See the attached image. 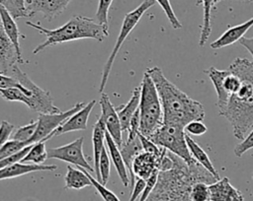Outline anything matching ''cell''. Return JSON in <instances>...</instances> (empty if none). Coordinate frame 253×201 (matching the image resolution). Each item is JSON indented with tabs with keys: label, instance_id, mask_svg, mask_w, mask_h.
Here are the masks:
<instances>
[{
	"label": "cell",
	"instance_id": "1",
	"mask_svg": "<svg viewBox=\"0 0 253 201\" xmlns=\"http://www.w3.org/2000/svg\"><path fill=\"white\" fill-rule=\"evenodd\" d=\"M173 166L159 170L156 184L145 201H191L192 185L202 181L211 184L216 179L196 161L188 165L171 153Z\"/></svg>",
	"mask_w": 253,
	"mask_h": 201
},
{
	"label": "cell",
	"instance_id": "2",
	"mask_svg": "<svg viewBox=\"0 0 253 201\" xmlns=\"http://www.w3.org/2000/svg\"><path fill=\"white\" fill-rule=\"evenodd\" d=\"M228 70L238 76L241 85L218 108V114L228 120L235 138L242 140L253 127V64L246 58L237 57Z\"/></svg>",
	"mask_w": 253,
	"mask_h": 201
},
{
	"label": "cell",
	"instance_id": "3",
	"mask_svg": "<svg viewBox=\"0 0 253 201\" xmlns=\"http://www.w3.org/2000/svg\"><path fill=\"white\" fill-rule=\"evenodd\" d=\"M145 72L152 79L158 93L163 110V123L185 127L193 120H204V105L170 82L158 66L149 67Z\"/></svg>",
	"mask_w": 253,
	"mask_h": 201
},
{
	"label": "cell",
	"instance_id": "4",
	"mask_svg": "<svg viewBox=\"0 0 253 201\" xmlns=\"http://www.w3.org/2000/svg\"><path fill=\"white\" fill-rule=\"evenodd\" d=\"M26 24L38 30L40 34L45 35V40L33 50L34 54L40 53L47 46L58 43L83 38H92L98 41H103L109 35V28L100 25L94 19L83 16H73L64 25L54 30L45 29L40 23L35 24L27 21Z\"/></svg>",
	"mask_w": 253,
	"mask_h": 201
},
{
	"label": "cell",
	"instance_id": "5",
	"mask_svg": "<svg viewBox=\"0 0 253 201\" xmlns=\"http://www.w3.org/2000/svg\"><path fill=\"white\" fill-rule=\"evenodd\" d=\"M139 87V133L148 138L163 124V110L154 83L146 72Z\"/></svg>",
	"mask_w": 253,
	"mask_h": 201
},
{
	"label": "cell",
	"instance_id": "6",
	"mask_svg": "<svg viewBox=\"0 0 253 201\" xmlns=\"http://www.w3.org/2000/svg\"><path fill=\"white\" fill-rule=\"evenodd\" d=\"M154 4H155V0H143L135 9H133L132 11L126 14V16L124 18V21H123V24H122V27H121V31H120L118 38L116 40V43H115V45H114V47L111 51L110 56L108 57L105 65H104V68H103L101 82H100V86H99V93L100 94L103 93V91H104V89L107 85V82H108V79H109V76H110L115 58L117 57V54H118L120 48L122 47L124 41L126 39V37L129 35V34L132 32V30L138 24L141 17L143 16V14L149 8H151Z\"/></svg>",
	"mask_w": 253,
	"mask_h": 201
},
{
	"label": "cell",
	"instance_id": "7",
	"mask_svg": "<svg viewBox=\"0 0 253 201\" xmlns=\"http://www.w3.org/2000/svg\"><path fill=\"white\" fill-rule=\"evenodd\" d=\"M184 127L163 123L150 137H148L154 144L164 148L175 156L181 158L186 164L191 165L195 162L188 149L185 138Z\"/></svg>",
	"mask_w": 253,
	"mask_h": 201
},
{
	"label": "cell",
	"instance_id": "8",
	"mask_svg": "<svg viewBox=\"0 0 253 201\" xmlns=\"http://www.w3.org/2000/svg\"><path fill=\"white\" fill-rule=\"evenodd\" d=\"M9 72V76L13 77L21 86L25 87L31 92L29 108L40 113L60 112V109L53 104V100L49 92L42 89L37 84H35L31 80V78L25 72H23L16 64L11 68Z\"/></svg>",
	"mask_w": 253,
	"mask_h": 201
},
{
	"label": "cell",
	"instance_id": "9",
	"mask_svg": "<svg viewBox=\"0 0 253 201\" xmlns=\"http://www.w3.org/2000/svg\"><path fill=\"white\" fill-rule=\"evenodd\" d=\"M85 105V102H77L70 109L66 111H60L56 113H40L38 117V124L35 134L30 140V144H34L40 141H46L47 136L53 132L58 126H60L69 116L81 109Z\"/></svg>",
	"mask_w": 253,
	"mask_h": 201
},
{
	"label": "cell",
	"instance_id": "10",
	"mask_svg": "<svg viewBox=\"0 0 253 201\" xmlns=\"http://www.w3.org/2000/svg\"><path fill=\"white\" fill-rule=\"evenodd\" d=\"M83 142L84 137H80L66 145L55 148H48L47 159L63 161L92 172L94 171V168L87 162V159L83 154Z\"/></svg>",
	"mask_w": 253,
	"mask_h": 201
},
{
	"label": "cell",
	"instance_id": "11",
	"mask_svg": "<svg viewBox=\"0 0 253 201\" xmlns=\"http://www.w3.org/2000/svg\"><path fill=\"white\" fill-rule=\"evenodd\" d=\"M99 103L101 106L100 118L103 120L105 124L106 131L110 134L112 139L120 148L124 140H123V130H122L118 112L114 107L113 103L111 102L110 98L107 94L101 93Z\"/></svg>",
	"mask_w": 253,
	"mask_h": 201
},
{
	"label": "cell",
	"instance_id": "12",
	"mask_svg": "<svg viewBox=\"0 0 253 201\" xmlns=\"http://www.w3.org/2000/svg\"><path fill=\"white\" fill-rule=\"evenodd\" d=\"M72 0H26L28 18L38 13L42 14L48 22L58 17Z\"/></svg>",
	"mask_w": 253,
	"mask_h": 201
},
{
	"label": "cell",
	"instance_id": "13",
	"mask_svg": "<svg viewBox=\"0 0 253 201\" xmlns=\"http://www.w3.org/2000/svg\"><path fill=\"white\" fill-rule=\"evenodd\" d=\"M95 104H96L95 100H92L88 103H85V105L81 109H79L78 111L73 113L71 116H69L60 126H58L53 132H51L47 136L46 141L54 136H58L63 133L78 131V130H86L89 115Z\"/></svg>",
	"mask_w": 253,
	"mask_h": 201
},
{
	"label": "cell",
	"instance_id": "14",
	"mask_svg": "<svg viewBox=\"0 0 253 201\" xmlns=\"http://www.w3.org/2000/svg\"><path fill=\"white\" fill-rule=\"evenodd\" d=\"M138 133H139V131L138 132L128 131L126 140L125 142H123L122 146L119 148L120 152L122 154L124 163L126 165V168L127 169L128 175H129V183H130L131 187L135 181V176L133 175L132 170H131V164H132L133 159L139 153H141L143 151L140 139L138 137Z\"/></svg>",
	"mask_w": 253,
	"mask_h": 201
},
{
	"label": "cell",
	"instance_id": "15",
	"mask_svg": "<svg viewBox=\"0 0 253 201\" xmlns=\"http://www.w3.org/2000/svg\"><path fill=\"white\" fill-rule=\"evenodd\" d=\"M209 201H244L243 194L235 188L227 177L209 184Z\"/></svg>",
	"mask_w": 253,
	"mask_h": 201
},
{
	"label": "cell",
	"instance_id": "16",
	"mask_svg": "<svg viewBox=\"0 0 253 201\" xmlns=\"http://www.w3.org/2000/svg\"><path fill=\"white\" fill-rule=\"evenodd\" d=\"M0 20L5 34L8 35L12 43L14 44L17 52L18 63H24L25 60L22 55V49L20 45V37L25 38V35L22 34L19 31V28L15 22V19L10 15L8 10L0 4Z\"/></svg>",
	"mask_w": 253,
	"mask_h": 201
},
{
	"label": "cell",
	"instance_id": "17",
	"mask_svg": "<svg viewBox=\"0 0 253 201\" xmlns=\"http://www.w3.org/2000/svg\"><path fill=\"white\" fill-rule=\"evenodd\" d=\"M160 159L144 151L139 153L131 164V170L135 178L139 177L146 180L153 172L159 171L157 167Z\"/></svg>",
	"mask_w": 253,
	"mask_h": 201
},
{
	"label": "cell",
	"instance_id": "18",
	"mask_svg": "<svg viewBox=\"0 0 253 201\" xmlns=\"http://www.w3.org/2000/svg\"><path fill=\"white\" fill-rule=\"evenodd\" d=\"M16 62H18L16 48L5 34L0 20V72L7 74Z\"/></svg>",
	"mask_w": 253,
	"mask_h": 201
},
{
	"label": "cell",
	"instance_id": "19",
	"mask_svg": "<svg viewBox=\"0 0 253 201\" xmlns=\"http://www.w3.org/2000/svg\"><path fill=\"white\" fill-rule=\"evenodd\" d=\"M57 167L55 165H30L23 164L21 162L14 163L6 168H0V180L14 178L24 174H28L35 171L42 170H55Z\"/></svg>",
	"mask_w": 253,
	"mask_h": 201
},
{
	"label": "cell",
	"instance_id": "20",
	"mask_svg": "<svg viewBox=\"0 0 253 201\" xmlns=\"http://www.w3.org/2000/svg\"><path fill=\"white\" fill-rule=\"evenodd\" d=\"M253 26V17L250 18L248 21L234 26L230 27L227 31H225L218 38H216L214 41H212L210 46L212 49H219L224 46L230 45L236 41H238L242 36H244L245 33Z\"/></svg>",
	"mask_w": 253,
	"mask_h": 201
},
{
	"label": "cell",
	"instance_id": "21",
	"mask_svg": "<svg viewBox=\"0 0 253 201\" xmlns=\"http://www.w3.org/2000/svg\"><path fill=\"white\" fill-rule=\"evenodd\" d=\"M139 99H140V87L138 86L132 90L130 99L126 104H122L118 107H115L119 115L123 132L127 133L129 128V123H130V118L135 112V110L138 108Z\"/></svg>",
	"mask_w": 253,
	"mask_h": 201
},
{
	"label": "cell",
	"instance_id": "22",
	"mask_svg": "<svg viewBox=\"0 0 253 201\" xmlns=\"http://www.w3.org/2000/svg\"><path fill=\"white\" fill-rule=\"evenodd\" d=\"M105 141H106V144L108 147L110 159L112 160L113 165L116 168V170L121 178V181L125 187H127L129 185V175H128L127 169L124 163V160H123V157H122L119 147L117 146V144L115 143V141L112 139V137L110 136V134L107 131L105 134Z\"/></svg>",
	"mask_w": 253,
	"mask_h": 201
},
{
	"label": "cell",
	"instance_id": "23",
	"mask_svg": "<svg viewBox=\"0 0 253 201\" xmlns=\"http://www.w3.org/2000/svg\"><path fill=\"white\" fill-rule=\"evenodd\" d=\"M105 134H106V127L103 122V120L99 117V119L96 121V123L93 126V132H92V143H93V155H94V171L96 174V179L101 182L100 172H99V159L101 152L103 150L104 146V140H105Z\"/></svg>",
	"mask_w": 253,
	"mask_h": 201
},
{
	"label": "cell",
	"instance_id": "24",
	"mask_svg": "<svg viewBox=\"0 0 253 201\" xmlns=\"http://www.w3.org/2000/svg\"><path fill=\"white\" fill-rule=\"evenodd\" d=\"M185 138H186V143H187V146H188V149L190 151L192 158L198 164H200L204 168H206L209 172H211L216 179H219V174H218L217 170L213 167L211 161L210 160L209 156L204 151V149L193 138H191L190 135L186 134Z\"/></svg>",
	"mask_w": 253,
	"mask_h": 201
},
{
	"label": "cell",
	"instance_id": "25",
	"mask_svg": "<svg viewBox=\"0 0 253 201\" xmlns=\"http://www.w3.org/2000/svg\"><path fill=\"white\" fill-rule=\"evenodd\" d=\"M64 181L65 189L79 190L92 185L89 177L81 168H74L71 166H67V172L64 176Z\"/></svg>",
	"mask_w": 253,
	"mask_h": 201
},
{
	"label": "cell",
	"instance_id": "26",
	"mask_svg": "<svg viewBox=\"0 0 253 201\" xmlns=\"http://www.w3.org/2000/svg\"><path fill=\"white\" fill-rule=\"evenodd\" d=\"M220 0H202L204 17H203V25L201 28V34L199 39V45L205 46L207 41L210 38L211 34V10L215 6L217 2ZM253 1V0H250Z\"/></svg>",
	"mask_w": 253,
	"mask_h": 201
},
{
	"label": "cell",
	"instance_id": "27",
	"mask_svg": "<svg viewBox=\"0 0 253 201\" xmlns=\"http://www.w3.org/2000/svg\"><path fill=\"white\" fill-rule=\"evenodd\" d=\"M47 159V149L43 141L36 142L32 145L31 149L20 161L23 164L30 165H42Z\"/></svg>",
	"mask_w": 253,
	"mask_h": 201
},
{
	"label": "cell",
	"instance_id": "28",
	"mask_svg": "<svg viewBox=\"0 0 253 201\" xmlns=\"http://www.w3.org/2000/svg\"><path fill=\"white\" fill-rule=\"evenodd\" d=\"M0 4L8 10L14 19L28 18L26 0H0Z\"/></svg>",
	"mask_w": 253,
	"mask_h": 201
},
{
	"label": "cell",
	"instance_id": "29",
	"mask_svg": "<svg viewBox=\"0 0 253 201\" xmlns=\"http://www.w3.org/2000/svg\"><path fill=\"white\" fill-rule=\"evenodd\" d=\"M37 124H38V121L32 120L30 123L18 127L16 129V131L14 133H12V135H11L12 140H16L19 142H25L27 145H31L30 140L33 137V135L35 134V131L37 129Z\"/></svg>",
	"mask_w": 253,
	"mask_h": 201
},
{
	"label": "cell",
	"instance_id": "30",
	"mask_svg": "<svg viewBox=\"0 0 253 201\" xmlns=\"http://www.w3.org/2000/svg\"><path fill=\"white\" fill-rule=\"evenodd\" d=\"M81 168L86 174L87 176L89 177L92 185L95 187V189L97 190V192L101 195V197L104 199V201H120L119 197L113 192L111 191L110 189H108L105 185H103L101 182H99L95 177H93L85 168Z\"/></svg>",
	"mask_w": 253,
	"mask_h": 201
},
{
	"label": "cell",
	"instance_id": "31",
	"mask_svg": "<svg viewBox=\"0 0 253 201\" xmlns=\"http://www.w3.org/2000/svg\"><path fill=\"white\" fill-rule=\"evenodd\" d=\"M110 156L104 147L100 159H99V172H100V177H101V183L103 185H106V183L109 180L110 177V171H111V162H110Z\"/></svg>",
	"mask_w": 253,
	"mask_h": 201
},
{
	"label": "cell",
	"instance_id": "32",
	"mask_svg": "<svg viewBox=\"0 0 253 201\" xmlns=\"http://www.w3.org/2000/svg\"><path fill=\"white\" fill-rule=\"evenodd\" d=\"M210 191L209 184L206 182H196L192 185L190 192L191 201H209Z\"/></svg>",
	"mask_w": 253,
	"mask_h": 201
},
{
	"label": "cell",
	"instance_id": "33",
	"mask_svg": "<svg viewBox=\"0 0 253 201\" xmlns=\"http://www.w3.org/2000/svg\"><path fill=\"white\" fill-rule=\"evenodd\" d=\"M0 96L8 101H20L28 104V99L25 94L17 87H10L5 89H0Z\"/></svg>",
	"mask_w": 253,
	"mask_h": 201
},
{
	"label": "cell",
	"instance_id": "34",
	"mask_svg": "<svg viewBox=\"0 0 253 201\" xmlns=\"http://www.w3.org/2000/svg\"><path fill=\"white\" fill-rule=\"evenodd\" d=\"M113 3V0H99L98 2V8L96 12V21L107 28H109V10L111 8V5Z\"/></svg>",
	"mask_w": 253,
	"mask_h": 201
},
{
	"label": "cell",
	"instance_id": "35",
	"mask_svg": "<svg viewBox=\"0 0 253 201\" xmlns=\"http://www.w3.org/2000/svg\"><path fill=\"white\" fill-rule=\"evenodd\" d=\"M26 146L28 145L25 142H19L16 140L7 141L0 147V160L16 154L17 152L24 149Z\"/></svg>",
	"mask_w": 253,
	"mask_h": 201
},
{
	"label": "cell",
	"instance_id": "36",
	"mask_svg": "<svg viewBox=\"0 0 253 201\" xmlns=\"http://www.w3.org/2000/svg\"><path fill=\"white\" fill-rule=\"evenodd\" d=\"M155 2H157L160 5V7L162 8V10L164 11V13H165L168 21L170 22L172 28L175 29V30L181 29L182 24L179 21V19L177 18V16L175 15V13L173 11V8L171 6L170 0H155Z\"/></svg>",
	"mask_w": 253,
	"mask_h": 201
},
{
	"label": "cell",
	"instance_id": "37",
	"mask_svg": "<svg viewBox=\"0 0 253 201\" xmlns=\"http://www.w3.org/2000/svg\"><path fill=\"white\" fill-rule=\"evenodd\" d=\"M138 137L140 139V142H141V146H142V150L144 152H147V153H150L154 156H156L157 158H161L163 156V154L165 153V149L164 148H161L159 146H157L156 144H154L149 138L143 136L142 134L138 133Z\"/></svg>",
	"mask_w": 253,
	"mask_h": 201
},
{
	"label": "cell",
	"instance_id": "38",
	"mask_svg": "<svg viewBox=\"0 0 253 201\" xmlns=\"http://www.w3.org/2000/svg\"><path fill=\"white\" fill-rule=\"evenodd\" d=\"M253 148V127L251 128L250 133L244 137L241 141V143L237 144L234 149H233V153L236 157L240 158L242 157L248 150Z\"/></svg>",
	"mask_w": 253,
	"mask_h": 201
},
{
	"label": "cell",
	"instance_id": "39",
	"mask_svg": "<svg viewBox=\"0 0 253 201\" xmlns=\"http://www.w3.org/2000/svg\"><path fill=\"white\" fill-rule=\"evenodd\" d=\"M184 129L189 134L195 135V136L204 135L208 131V128L206 124L203 122V120H193L188 124H186Z\"/></svg>",
	"mask_w": 253,
	"mask_h": 201
},
{
	"label": "cell",
	"instance_id": "40",
	"mask_svg": "<svg viewBox=\"0 0 253 201\" xmlns=\"http://www.w3.org/2000/svg\"><path fill=\"white\" fill-rule=\"evenodd\" d=\"M32 145H33V144L26 146L24 149H22L21 151L17 152L16 154H14V155H12V156H9V157H7V158L1 159V160H0V168H6V167H8V166H10V165H12V164H14V163L20 162V161L25 157V155L28 153V151L31 149Z\"/></svg>",
	"mask_w": 253,
	"mask_h": 201
},
{
	"label": "cell",
	"instance_id": "41",
	"mask_svg": "<svg viewBox=\"0 0 253 201\" xmlns=\"http://www.w3.org/2000/svg\"><path fill=\"white\" fill-rule=\"evenodd\" d=\"M157 176H158V171H155L145 180V186H144L140 196L138 197V201H145L147 199V197L149 196V194L151 193V191L153 190V188L156 184Z\"/></svg>",
	"mask_w": 253,
	"mask_h": 201
},
{
	"label": "cell",
	"instance_id": "42",
	"mask_svg": "<svg viewBox=\"0 0 253 201\" xmlns=\"http://www.w3.org/2000/svg\"><path fill=\"white\" fill-rule=\"evenodd\" d=\"M14 130V125L6 120H2L0 123V147L9 141Z\"/></svg>",
	"mask_w": 253,
	"mask_h": 201
},
{
	"label": "cell",
	"instance_id": "43",
	"mask_svg": "<svg viewBox=\"0 0 253 201\" xmlns=\"http://www.w3.org/2000/svg\"><path fill=\"white\" fill-rule=\"evenodd\" d=\"M144 186H145V179L136 177L135 181H134V184L132 185V191H131V194H130V197H129L128 201H136L137 198L140 196Z\"/></svg>",
	"mask_w": 253,
	"mask_h": 201
},
{
	"label": "cell",
	"instance_id": "44",
	"mask_svg": "<svg viewBox=\"0 0 253 201\" xmlns=\"http://www.w3.org/2000/svg\"><path fill=\"white\" fill-rule=\"evenodd\" d=\"M10 87H19V83L11 76L0 72V89L10 88Z\"/></svg>",
	"mask_w": 253,
	"mask_h": 201
},
{
	"label": "cell",
	"instance_id": "45",
	"mask_svg": "<svg viewBox=\"0 0 253 201\" xmlns=\"http://www.w3.org/2000/svg\"><path fill=\"white\" fill-rule=\"evenodd\" d=\"M239 43L240 45H242L243 47H245L247 49V51L252 55L253 57V36L252 37H245V36H242L240 39H239ZM252 64H253V61H252Z\"/></svg>",
	"mask_w": 253,
	"mask_h": 201
},
{
	"label": "cell",
	"instance_id": "46",
	"mask_svg": "<svg viewBox=\"0 0 253 201\" xmlns=\"http://www.w3.org/2000/svg\"><path fill=\"white\" fill-rule=\"evenodd\" d=\"M252 178H253V175H252Z\"/></svg>",
	"mask_w": 253,
	"mask_h": 201
}]
</instances>
